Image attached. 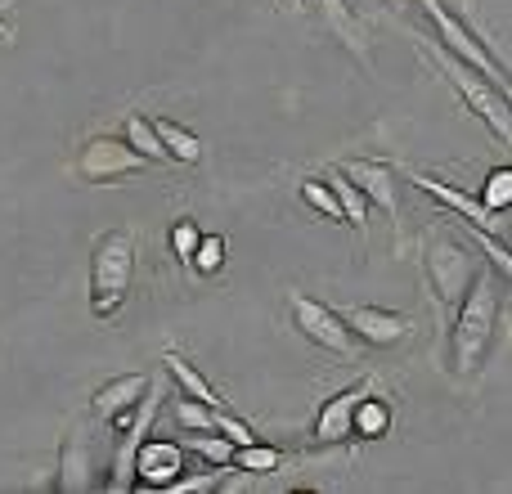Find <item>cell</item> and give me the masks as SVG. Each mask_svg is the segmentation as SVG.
<instances>
[{"mask_svg": "<svg viewBox=\"0 0 512 494\" xmlns=\"http://www.w3.org/2000/svg\"><path fill=\"white\" fill-rule=\"evenodd\" d=\"M301 203H306L310 212L328 216V221L346 225L342 203H337V194H333V189H328V180H324V176H306V180H301Z\"/></svg>", "mask_w": 512, "mask_h": 494, "instance_id": "obj_24", "label": "cell"}, {"mask_svg": "<svg viewBox=\"0 0 512 494\" xmlns=\"http://www.w3.org/2000/svg\"><path fill=\"white\" fill-rule=\"evenodd\" d=\"M185 450H194L207 468H230V459H234V441H225L221 432H194V441Z\"/></svg>", "mask_w": 512, "mask_h": 494, "instance_id": "obj_26", "label": "cell"}, {"mask_svg": "<svg viewBox=\"0 0 512 494\" xmlns=\"http://www.w3.org/2000/svg\"><path fill=\"white\" fill-rule=\"evenodd\" d=\"M337 171H342V176L351 180L364 198H369V207H382L387 216L400 212L396 171H391V162H382V158H346V162H337Z\"/></svg>", "mask_w": 512, "mask_h": 494, "instance_id": "obj_12", "label": "cell"}, {"mask_svg": "<svg viewBox=\"0 0 512 494\" xmlns=\"http://www.w3.org/2000/svg\"><path fill=\"white\" fill-rule=\"evenodd\" d=\"M198 239H203V230H198V221H189V216H180V221L171 225V252H176L180 265H189V256H194Z\"/></svg>", "mask_w": 512, "mask_h": 494, "instance_id": "obj_28", "label": "cell"}, {"mask_svg": "<svg viewBox=\"0 0 512 494\" xmlns=\"http://www.w3.org/2000/svg\"><path fill=\"white\" fill-rule=\"evenodd\" d=\"M288 310H292V328H297V333L306 337L310 346H319V351L337 355V360L355 355L351 328L342 324V315H337L328 301H315V297H306V292H292V297H288Z\"/></svg>", "mask_w": 512, "mask_h": 494, "instance_id": "obj_6", "label": "cell"}, {"mask_svg": "<svg viewBox=\"0 0 512 494\" xmlns=\"http://www.w3.org/2000/svg\"><path fill=\"white\" fill-rule=\"evenodd\" d=\"M153 131H158L162 149L171 153V162H185V167H194V162L203 158V140H198V135L189 131L185 122H176V117H153Z\"/></svg>", "mask_w": 512, "mask_h": 494, "instance_id": "obj_17", "label": "cell"}, {"mask_svg": "<svg viewBox=\"0 0 512 494\" xmlns=\"http://www.w3.org/2000/svg\"><path fill=\"white\" fill-rule=\"evenodd\" d=\"M162 400H167L162 382H149V391H144V396L135 400L126 414L113 418L117 454H113V481H108L113 490H131L135 486V468H131L135 450H140V441H149V436H153V423H158V414H162Z\"/></svg>", "mask_w": 512, "mask_h": 494, "instance_id": "obj_5", "label": "cell"}, {"mask_svg": "<svg viewBox=\"0 0 512 494\" xmlns=\"http://www.w3.org/2000/svg\"><path fill=\"white\" fill-rule=\"evenodd\" d=\"M337 315H342V324L351 328L355 342L378 346V351L414 337V319L400 315V310H387V306H346V310H337Z\"/></svg>", "mask_w": 512, "mask_h": 494, "instance_id": "obj_9", "label": "cell"}, {"mask_svg": "<svg viewBox=\"0 0 512 494\" xmlns=\"http://www.w3.org/2000/svg\"><path fill=\"white\" fill-rule=\"evenodd\" d=\"M288 5H292V9H301V5H306V0H288Z\"/></svg>", "mask_w": 512, "mask_h": 494, "instance_id": "obj_31", "label": "cell"}, {"mask_svg": "<svg viewBox=\"0 0 512 494\" xmlns=\"http://www.w3.org/2000/svg\"><path fill=\"white\" fill-rule=\"evenodd\" d=\"M315 9L324 14V23L337 32V41L346 45V50H355L364 59L369 54V45H364V32H360V23H355V14H351V5L346 0H315Z\"/></svg>", "mask_w": 512, "mask_h": 494, "instance_id": "obj_20", "label": "cell"}, {"mask_svg": "<svg viewBox=\"0 0 512 494\" xmlns=\"http://www.w3.org/2000/svg\"><path fill=\"white\" fill-rule=\"evenodd\" d=\"M144 391H149V378H144V373H117V378H108L104 387H95V396H90V414H95L99 423H113V418L126 414Z\"/></svg>", "mask_w": 512, "mask_h": 494, "instance_id": "obj_15", "label": "cell"}, {"mask_svg": "<svg viewBox=\"0 0 512 494\" xmlns=\"http://www.w3.org/2000/svg\"><path fill=\"white\" fill-rule=\"evenodd\" d=\"M162 364H167V373L180 382V391H185V396L203 400V405H221V396H216V391H212V382H207L203 373H198L194 364H189L180 351H162Z\"/></svg>", "mask_w": 512, "mask_h": 494, "instance_id": "obj_21", "label": "cell"}, {"mask_svg": "<svg viewBox=\"0 0 512 494\" xmlns=\"http://www.w3.org/2000/svg\"><path fill=\"white\" fill-rule=\"evenodd\" d=\"M423 274H427L432 297L445 310H454L463 301V292L472 288V279L481 274V252L468 239L436 225V230L423 234Z\"/></svg>", "mask_w": 512, "mask_h": 494, "instance_id": "obj_3", "label": "cell"}, {"mask_svg": "<svg viewBox=\"0 0 512 494\" xmlns=\"http://www.w3.org/2000/svg\"><path fill=\"white\" fill-rule=\"evenodd\" d=\"M427 54H432V63H436V68H441V77L450 81V86L463 95V104H468L472 113H477L481 122H486L490 131H495L499 140L508 144V140H512L508 90H504V86H495V81H490V77H481V72L472 68V63H463L459 54H450L441 41H436V36H427Z\"/></svg>", "mask_w": 512, "mask_h": 494, "instance_id": "obj_4", "label": "cell"}, {"mask_svg": "<svg viewBox=\"0 0 512 494\" xmlns=\"http://www.w3.org/2000/svg\"><path fill=\"white\" fill-rule=\"evenodd\" d=\"M135 486L144 490H171L180 477H185V445L180 441H162V436H149L135 450Z\"/></svg>", "mask_w": 512, "mask_h": 494, "instance_id": "obj_10", "label": "cell"}, {"mask_svg": "<svg viewBox=\"0 0 512 494\" xmlns=\"http://www.w3.org/2000/svg\"><path fill=\"white\" fill-rule=\"evenodd\" d=\"M9 5H14V0H0V9H9Z\"/></svg>", "mask_w": 512, "mask_h": 494, "instance_id": "obj_32", "label": "cell"}, {"mask_svg": "<svg viewBox=\"0 0 512 494\" xmlns=\"http://www.w3.org/2000/svg\"><path fill=\"white\" fill-rule=\"evenodd\" d=\"M122 140L131 144L135 153H140L144 162H153V167H167L171 162V153L162 149V140H158V131H153V117H140V113H131L122 122Z\"/></svg>", "mask_w": 512, "mask_h": 494, "instance_id": "obj_18", "label": "cell"}, {"mask_svg": "<svg viewBox=\"0 0 512 494\" xmlns=\"http://www.w3.org/2000/svg\"><path fill=\"white\" fill-rule=\"evenodd\" d=\"M216 432H221L225 441H234V445H248V441H256L252 427L243 423V418H234L230 409H221V414H216Z\"/></svg>", "mask_w": 512, "mask_h": 494, "instance_id": "obj_29", "label": "cell"}, {"mask_svg": "<svg viewBox=\"0 0 512 494\" xmlns=\"http://www.w3.org/2000/svg\"><path fill=\"white\" fill-rule=\"evenodd\" d=\"M0 41H14V27L5 23V14H0Z\"/></svg>", "mask_w": 512, "mask_h": 494, "instance_id": "obj_30", "label": "cell"}, {"mask_svg": "<svg viewBox=\"0 0 512 494\" xmlns=\"http://www.w3.org/2000/svg\"><path fill=\"white\" fill-rule=\"evenodd\" d=\"M144 167H149V162H144L122 135H95V140H86V149H81V158H77V176L86 180V185H113V180H126Z\"/></svg>", "mask_w": 512, "mask_h": 494, "instance_id": "obj_8", "label": "cell"}, {"mask_svg": "<svg viewBox=\"0 0 512 494\" xmlns=\"http://www.w3.org/2000/svg\"><path fill=\"white\" fill-rule=\"evenodd\" d=\"M495 328H499V283H495V274L481 265L472 288L463 292V301L454 306V333H450L454 378H472V373L486 364L490 346H495Z\"/></svg>", "mask_w": 512, "mask_h": 494, "instance_id": "obj_1", "label": "cell"}, {"mask_svg": "<svg viewBox=\"0 0 512 494\" xmlns=\"http://www.w3.org/2000/svg\"><path fill=\"white\" fill-rule=\"evenodd\" d=\"M135 256H140V239L126 225L104 230L90 243V315L95 319H113L122 310L135 279Z\"/></svg>", "mask_w": 512, "mask_h": 494, "instance_id": "obj_2", "label": "cell"}, {"mask_svg": "<svg viewBox=\"0 0 512 494\" xmlns=\"http://www.w3.org/2000/svg\"><path fill=\"white\" fill-rule=\"evenodd\" d=\"M477 203L486 207V212H495V216L512 207V167H508V162H504V167H495V171L486 176V185H481V198H477Z\"/></svg>", "mask_w": 512, "mask_h": 494, "instance_id": "obj_25", "label": "cell"}, {"mask_svg": "<svg viewBox=\"0 0 512 494\" xmlns=\"http://www.w3.org/2000/svg\"><path fill=\"white\" fill-rule=\"evenodd\" d=\"M189 270L198 274H221L225 270V239L221 234H203L194 247V256H189Z\"/></svg>", "mask_w": 512, "mask_h": 494, "instance_id": "obj_27", "label": "cell"}, {"mask_svg": "<svg viewBox=\"0 0 512 494\" xmlns=\"http://www.w3.org/2000/svg\"><path fill=\"white\" fill-rule=\"evenodd\" d=\"M373 391V378L355 382V387H342L337 396H328L324 405H319L315 414V427H310V436H315L319 445H337V441H351V418H355V405H360V396H369Z\"/></svg>", "mask_w": 512, "mask_h": 494, "instance_id": "obj_13", "label": "cell"}, {"mask_svg": "<svg viewBox=\"0 0 512 494\" xmlns=\"http://www.w3.org/2000/svg\"><path fill=\"white\" fill-rule=\"evenodd\" d=\"M171 409H176V423L185 427V432H216V414H221V405H203V400H194V396L180 391V396L171 400Z\"/></svg>", "mask_w": 512, "mask_h": 494, "instance_id": "obj_23", "label": "cell"}, {"mask_svg": "<svg viewBox=\"0 0 512 494\" xmlns=\"http://www.w3.org/2000/svg\"><path fill=\"white\" fill-rule=\"evenodd\" d=\"M319 176L328 180V189H333L337 194V203H342V216H346V225H351V230H369V198L360 194V189L351 185V180L342 176V171L337 167H328V171H319Z\"/></svg>", "mask_w": 512, "mask_h": 494, "instance_id": "obj_19", "label": "cell"}, {"mask_svg": "<svg viewBox=\"0 0 512 494\" xmlns=\"http://www.w3.org/2000/svg\"><path fill=\"white\" fill-rule=\"evenodd\" d=\"M405 180H409L414 189H423L427 198H436V203H441L445 212L459 216L463 225H472V230H486V234H495V239H499V216H495V212H486V207H481L472 194H463V189L445 185V180L427 176V171H418V167H409V171H405Z\"/></svg>", "mask_w": 512, "mask_h": 494, "instance_id": "obj_11", "label": "cell"}, {"mask_svg": "<svg viewBox=\"0 0 512 494\" xmlns=\"http://www.w3.org/2000/svg\"><path fill=\"white\" fill-rule=\"evenodd\" d=\"M279 463H283V454L274 450V445L248 441V445H234L230 468L234 472H252V477H270V472H279Z\"/></svg>", "mask_w": 512, "mask_h": 494, "instance_id": "obj_22", "label": "cell"}, {"mask_svg": "<svg viewBox=\"0 0 512 494\" xmlns=\"http://www.w3.org/2000/svg\"><path fill=\"white\" fill-rule=\"evenodd\" d=\"M427 18H432L436 41H441L445 50L459 54L463 63H472V68L481 72V77H490L495 86H504V90H508V68H504V63H495V54L486 50V41H477V32H472V27L463 23L459 14H450V9H445L441 0H427Z\"/></svg>", "mask_w": 512, "mask_h": 494, "instance_id": "obj_7", "label": "cell"}, {"mask_svg": "<svg viewBox=\"0 0 512 494\" xmlns=\"http://www.w3.org/2000/svg\"><path fill=\"white\" fill-rule=\"evenodd\" d=\"M391 423H396V409H391L387 396H360V405H355V418H351V436H360V441H382V436H391Z\"/></svg>", "mask_w": 512, "mask_h": 494, "instance_id": "obj_16", "label": "cell"}, {"mask_svg": "<svg viewBox=\"0 0 512 494\" xmlns=\"http://www.w3.org/2000/svg\"><path fill=\"white\" fill-rule=\"evenodd\" d=\"M95 454H90V441L81 427H68V436H63L59 445V477H54V490L63 494H77V490H90L95 486Z\"/></svg>", "mask_w": 512, "mask_h": 494, "instance_id": "obj_14", "label": "cell"}]
</instances>
